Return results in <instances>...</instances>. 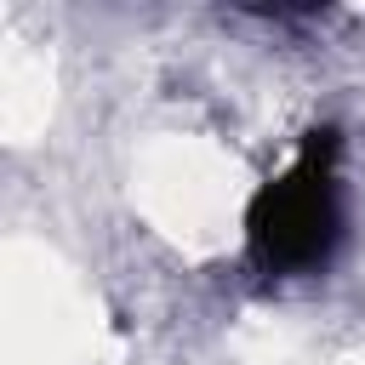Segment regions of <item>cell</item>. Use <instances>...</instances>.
<instances>
[{"label": "cell", "mask_w": 365, "mask_h": 365, "mask_svg": "<svg viewBox=\"0 0 365 365\" xmlns=\"http://www.w3.org/2000/svg\"><path fill=\"white\" fill-rule=\"evenodd\" d=\"M251 257L268 274H297L331 257L336 240V131H308L297 165L257 188L245 211Z\"/></svg>", "instance_id": "1"}]
</instances>
